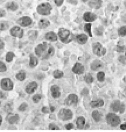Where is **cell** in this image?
I'll list each match as a JSON object with an SVG mask.
<instances>
[{
	"label": "cell",
	"mask_w": 126,
	"mask_h": 132,
	"mask_svg": "<svg viewBox=\"0 0 126 132\" xmlns=\"http://www.w3.org/2000/svg\"><path fill=\"white\" fill-rule=\"evenodd\" d=\"M19 120H20V118H19V115L15 114L13 115H12L11 117L9 118L8 122L10 125H13L17 124L19 122Z\"/></svg>",
	"instance_id": "29"
},
{
	"label": "cell",
	"mask_w": 126,
	"mask_h": 132,
	"mask_svg": "<svg viewBox=\"0 0 126 132\" xmlns=\"http://www.w3.org/2000/svg\"><path fill=\"white\" fill-rule=\"evenodd\" d=\"M55 5L58 7H60L64 3V0H53Z\"/></svg>",
	"instance_id": "42"
},
{
	"label": "cell",
	"mask_w": 126,
	"mask_h": 132,
	"mask_svg": "<svg viewBox=\"0 0 126 132\" xmlns=\"http://www.w3.org/2000/svg\"><path fill=\"white\" fill-rule=\"evenodd\" d=\"M57 35L60 41L64 44H70L73 40H74L75 35L71 31L67 28H59Z\"/></svg>",
	"instance_id": "2"
},
{
	"label": "cell",
	"mask_w": 126,
	"mask_h": 132,
	"mask_svg": "<svg viewBox=\"0 0 126 132\" xmlns=\"http://www.w3.org/2000/svg\"><path fill=\"white\" fill-rule=\"evenodd\" d=\"M3 118L1 115H0V127H1L2 123H3Z\"/></svg>",
	"instance_id": "52"
},
{
	"label": "cell",
	"mask_w": 126,
	"mask_h": 132,
	"mask_svg": "<svg viewBox=\"0 0 126 132\" xmlns=\"http://www.w3.org/2000/svg\"><path fill=\"white\" fill-rule=\"evenodd\" d=\"M75 124L78 129L82 130L84 129L86 126V119L83 116L78 117L76 119Z\"/></svg>",
	"instance_id": "22"
},
{
	"label": "cell",
	"mask_w": 126,
	"mask_h": 132,
	"mask_svg": "<svg viewBox=\"0 0 126 132\" xmlns=\"http://www.w3.org/2000/svg\"><path fill=\"white\" fill-rule=\"evenodd\" d=\"M124 55L125 58V59H126V51H125V52H124Z\"/></svg>",
	"instance_id": "54"
},
{
	"label": "cell",
	"mask_w": 126,
	"mask_h": 132,
	"mask_svg": "<svg viewBox=\"0 0 126 132\" xmlns=\"http://www.w3.org/2000/svg\"><path fill=\"white\" fill-rule=\"evenodd\" d=\"M89 67H90V69L93 71H99L100 69L103 68L104 64L101 60L96 59L92 62H91Z\"/></svg>",
	"instance_id": "16"
},
{
	"label": "cell",
	"mask_w": 126,
	"mask_h": 132,
	"mask_svg": "<svg viewBox=\"0 0 126 132\" xmlns=\"http://www.w3.org/2000/svg\"><path fill=\"white\" fill-rule=\"evenodd\" d=\"M39 87L38 83L35 81H32L29 82L25 86V91L27 94L31 95L35 93Z\"/></svg>",
	"instance_id": "12"
},
{
	"label": "cell",
	"mask_w": 126,
	"mask_h": 132,
	"mask_svg": "<svg viewBox=\"0 0 126 132\" xmlns=\"http://www.w3.org/2000/svg\"><path fill=\"white\" fill-rule=\"evenodd\" d=\"M104 28L102 26H99L96 27L94 29V34L97 36H102L103 35Z\"/></svg>",
	"instance_id": "34"
},
{
	"label": "cell",
	"mask_w": 126,
	"mask_h": 132,
	"mask_svg": "<svg viewBox=\"0 0 126 132\" xmlns=\"http://www.w3.org/2000/svg\"><path fill=\"white\" fill-rule=\"evenodd\" d=\"M118 60L119 61V62H120L121 63H122L123 64H125L126 63V59L125 58L124 55H120L118 56Z\"/></svg>",
	"instance_id": "43"
},
{
	"label": "cell",
	"mask_w": 126,
	"mask_h": 132,
	"mask_svg": "<svg viewBox=\"0 0 126 132\" xmlns=\"http://www.w3.org/2000/svg\"><path fill=\"white\" fill-rule=\"evenodd\" d=\"M92 52L94 55H97L98 57H102L106 54L107 49L101 43L96 42L92 44Z\"/></svg>",
	"instance_id": "6"
},
{
	"label": "cell",
	"mask_w": 126,
	"mask_h": 132,
	"mask_svg": "<svg viewBox=\"0 0 126 132\" xmlns=\"http://www.w3.org/2000/svg\"><path fill=\"white\" fill-rule=\"evenodd\" d=\"M85 67L81 62H75L72 68V71L77 75H81L85 72Z\"/></svg>",
	"instance_id": "15"
},
{
	"label": "cell",
	"mask_w": 126,
	"mask_h": 132,
	"mask_svg": "<svg viewBox=\"0 0 126 132\" xmlns=\"http://www.w3.org/2000/svg\"><path fill=\"white\" fill-rule=\"evenodd\" d=\"M80 1L82 2V3H86L88 1V0H80Z\"/></svg>",
	"instance_id": "53"
},
{
	"label": "cell",
	"mask_w": 126,
	"mask_h": 132,
	"mask_svg": "<svg viewBox=\"0 0 126 132\" xmlns=\"http://www.w3.org/2000/svg\"><path fill=\"white\" fill-rule=\"evenodd\" d=\"M97 78L99 82H103L106 79V75L103 71H99L97 75Z\"/></svg>",
	"instance_id": "35"
},
{
	"label": "cell",
	"mask_w": 126,
	"mask_h": 132,
	"mask_svg": "<svg viewBox=\"0 0 126 132\" xmlns=\"http://www.w3.org/2000/svg\"><path fill=\"white\" fill-rule=\"evenodd\" d=\"M84 79V81L88 84H91L94 82V77L92 76V75L90 73H88L85 75Z\"/></svg>",
	"instance_id": "33"
},
{
	"label": "cell",
	"mask_w": 126,
	"mask_h": 132,
	"mask_svg": "<svg viewBox=\"0 0 126 132\" xmlns=\"http://www.w3.org/2000/svg\"><path fill=\"white\" fill-rule=\"evenodd\" d=\"M126 51V47L125 45H117L116 47V51L118 53H123Z\"/></svg>",
	"instance_id": "39"
},
{
	"label": "cell",
	"mask_w": 126,
	"mask_h": 132,
	"mask_svg": "<svg viewBox=\"0 0 126 132\" xmlns=\"http://www.w3.org/2000/svg\"><path fill=\"white\" fill-rule=\"evenodd\" d=\"M53 6L50 3L45 2L39 4L36 7V11L39 15L47 16L51 14Z\"/></svg>",
	"instance_id": "3"
},
{
	"label": "cell",
	"mask_w": 126,
	"mask_h": 132,
	"mask_svg": "<svg viewBox=\"0 0 126 132\" xmlns=\"http://www.w3.org/2000/svg\"><path fill=\"white\" fill-rule=\"evenodd\" d=\"M89 105H90L92 108H99L104 105L105 102L103 99L98 98L96 100L92 101Z\"/></svg>",
	"instance_id": "23"
},
{
	"label": "cell",
	"mask_w": 126,
	"mask_h": 132,
	"mask_svg": "<svg viewBox=\"0 0 126 132\" xmlns=\"http://www.w3.org/2000/svg\"><path fill=\"white\" fill-rule=\"evenodd\" d=\"M84 30L85 32L89 37H93V33L92 31V23H86L84 26Z\"/></svg>",
	"instance_id": "28"
},
{
	"label": "cell",
	"mask_w": 126,
	"mask_h": 132,
	"mask_svg": "<svg viewBox=\"0 0 126 132\" xmlns=\"http://www.w3.org/2000/svg\"><path fill=\"white\" fill-rule=\"evenodd\" d=\"M51 24L50 20L46 18H42L39 20L38 27L40 29H46L49 27Z\"/></svg>",
	"instance_id": "24"
},
{
	"label": "cell",
	"mask_w": 126,
	"mask_h": 132,
	"mask_svg": "<svg viewBox=\"0 0 126 132\" xmlns=\"http://www.w3.org/2000/svg\"><path fill=\"white\" fill-rule=\"evenodd\" d=\"M57 117L60 120L63 122L68 121L72 119L74 117V113L70 109L61 108L57 113Z\"/></svg>",
	"instance_id": "5"
},
{
	"label": "cell",
	"mask_w": 126,
	"mask_h": 132,
	"mask_svg": "<svg viewBox=\"0 0 126 132\" xmlns=\"http://www.w3.org/2000/svg\"><path fill=\"white\" fill-rule=\"evenodd\" d=\"M117 35L119 37H124L126 36V25L120 26L117 29Z\"/></svg>",
	"instance_id": "32"
},
{
	"label": "cell",
	"mask_w": 126,
	"mask_h": 132,
	"mask_svg": "<svg viewBox=\"0 0 126 132\" xmlns=\"http://www.w3.org/2000/svg\"><path fill=\"white\" fill-rule=\"evenodd\" d=\"M89 39V36L86 33H81L75 36L74 40L79 45L86 44Z\"/></svg>",
	"instance_id": "14"
},
{
	"label": "cell",
	"mask_w": 126,
	"mask_h": 132,
	"mask_svg": "<svg viewBox=\"0 0 126 132\" xmlns=\"http://www.w3.org/2000/svg\"><path fill=\"white\" fill-rule=\"evenodd\" d=\"M10 33L12 37L18 38V39H21L24 37L25 31L24 29L22 27L16 25L10 28Z\"/></svg>",
	"instance_id": "8"
},
{
	"label": "cell",
	"mask_w": 126,
	"mask_h": 132,
	"mask_svg": "<svg viewBox=\"0 0 126 132\" xmlns=\"http://www.w3.org/2000/svg\"><path fill=\"white\" fill-rule=\"evenodd\" d=\"M15 77L17 80L19 81H24L26 78V74L25 70H21L18 72L15 75Z\"/></svg>",
	"instance_id": "27"
},
{
	"label": "cell",
	"mask_w": 126,
	"mask_h": 132,
	"mask_svg": "<svg viewBox=\"0 0 126 132\" xmlns=\"http://www.w3.org/2000/svg\"><path fill=\"white\" fill-rule=\"evenodd\" d=\"M0 87L5 92H10L14 88V83L10 77H4L0 81Z\"/></svg>",
	"instance_id": "7"
},
{
	"label": "cell",
	"mask_w": 126,
	"mask_h": 132,
	"mask_svg": "<svg viewBox=\"0 0 126 132\" xmlns=\"http://www.w3.org/2000/svg\"><path fill=\"white\" fill-rule=\"evenodd\" d=\"M121 19V21H122L123 23H126V13H124V14H123L122 15Z\"/></svg>",
	"instance_id": "48"
},
{
	"label": "cell",
	"mask_w": 126,
	"mask_h": 132,
	"mask_svg": "<svg viewBox=\"0 0 126 132\" xmlns=\"http://www.w3.org/2000/svg\"><path fill=\"white\" fill-rule=\"evenodd\" d=\"M64 73L63 71V70H61L60 69H55L53 72V76L54 79H60L62 78L64 76Z\"/></svg>",
	"instance_id": "30"
},
{
	"label": "cell",
	"mask_w": 126,
	"mask_h": 132,
	"mask_svg": "<svg viewBox=\"0 0 126 132\" xmlns=\"http://www.w3.org/2000/svg\"><path fill=\"white\" fill-rule=\"evenodd\" d=\"M110 107L114 112L120 113L121 114L124 112L125 111V105L120 100H114L111 103Z\"/></svg>",
	"instance_id": "9"
},
{
	"label": "cell",
	"mask_w": 126,
	"mask_h": 132,
	"mask_svg": "<svg viewBox=\"0 0 126 132\" xmlns=\"http://www.w3.org/2000/svg\"><path fill=\"white\" fill-rule=\"evenodd\" d=\"M65 127L66 130H72L74 128V124L71 123H69L65 125Z\"/></svg>",
	"instance_id": "44"
},
{
	"label": "cell",
	"mask_w": 126,
	"mask_h": 132,
	"mask_svg": "<svg viewBox=\"0 0 126 132\" xmlns=\"http://www.w3.org/2000/svg\"><path fill=\"white\" fill-rule=\"evenodd\" d=\"M92 117L94 121L96 123H98L101 121L103 115L101 112H100L98 110H94L92 112Z\"/></svg>",
	"instance_id": "25"
},
{
	"label": "cell",
	"mask_w": 126,
	"mask_h": 132,
	"mask_svg": "<svg viewBox=\"0 0 126 132\" xmlns=\"http://www.w3.org/2000/svg\"><path fill=\"white\" fill-rule=\"evenodd\" d=\"M35 54L41 60H47L54 56L55 48L50 43L43 42L36 45L34 49Z\"/></svg>",
	"instance_id": "1"
},
{
	"label": "cell",
	"mask_w": 126,
	"mask_h": 132,
	"mask_svg": "<svg viewBox=\"0 0 126 132\" xmlns=\"http://www.w3.org/2000/svg\"><path fill=\"white\" fill-rule=\"evenodd\" d=\"M0 104H1V102H0Z\"/></svg>",
	"instance_id": "55"
},
{
	"label": "cell",
	"mask_w": 126,
	"mask_h": 132,
	"mask_svg": "<svg viewBox=\"0 0 126 132\" xmlns=\"http://www.w3.org/2000/svg\"><path fill=\"white\" fill-rule=\"evenodd\" d=\"M88 5L91 9L98 10L103 5V0H88Z\"/></svg>",
	"instance_id": "17"
},
{
	"label": "cell",
	"mask_w": 126,
	"mask_h": 132,
	"mask_svg": "<svg viewBox=\"0 0 126 132\" xmlns=\"http://www.w3.org/2000/svg\"><path fill=\"white\" fill-rule=\"evenodd\" d=\"M6 70H7V67L5 62L0 61V73L5 72Z\"/></svg>",
	"instance_id": "40"
},
{
	"label": "cell",
	"mask_w": 126,
	"mask_h": 132,
	"mask_svg": "<svg viewBox=\"0 0 126 132\" xmlns=\"http://www.w3.org/2000/svg\"><path fill=\"white\" fill-rule=\"evenodd\" d=\"M6 15V12L5 10L3 8H0V18H3L5 17Z\"/></svg>",
	"instance_id": "46"
},
{
	"label": "cell",
	"mask_w": 126,
	"mask_h": 132,
	"mask_svg": "<svg viewBox=\"0 0 126 132\" xmlns=\"http://www.w3.org/2000/svg\"><path fill=\"white\" fill-rule=\"evenodd\" d=\"M120 128L121 130H126V123H123V124H120Z\"/></svg>",
	"instance_id": "47"
},
{
	"label": "cell",
	"mask_w": 126,
	"mask_h": 132,
	"mask_svg": "<svg viewBox=\"0 0 126 132\" xmlns=\"http://www.w3.org/2000/svg\"><path fill=\"white\" fill-rule=\"evenodd\" d=\"M39 63V59L36 55L32 54L29 55V66L31 68H35Z\"/></svg>",
	"instance_id": "21"
},
{
	"label": "cell",
	"mask_w": 126,
	"mask_h": 132,
	"mask_svg": "<svg viewBox=\"0 0 126 132\" xmlns=\"http://www.w3.org/2000/svg\"><path fill=\"white\" fill-rule=\"evenodd\" d=\"M4 46H5V44L3 40H0V50L3 49L4 48Z\"/></svg>",
	"instance_id": "49"
},
{
	"label": "cell",
	"mask_w": 126,
	"mask_h": 132,
	"mask_svg": "<svg viewBox=\"0 0 126 132\" xmlns=\"http://www.w3.org/2000/svg\"><path fill=\"white\" fill-rule=\"evenodd\" d=\"M45 38L47 42H55L58 40V35L54 31H49L45 35Z\"/></svg>",
	"instance_id": "19"
},
{
	"label": "cell",
	"mask_w": 126,
	"mask_h": 132,
	"mask_svg": "<svg viewBox=\"0 0 126 132\" xmlns=\"http://www.w3.org/2000/svg\"><path fill=\"white\" fill-rule=\"evenodd\" d=\"M65 104L67 106L76 105L79 102V97L74 93H71L68 95L65 99Z\"/></svg>",
	"instance_id": "11"
},
{
	"label": "cell",
	"mask_w": 126,
	"mask_h": 132,
	"mask_svg": "<svg viewBox=\"0 0 126 132\" xmlns=\"http://www.w3.org/2000/svg\"><path fill=\"white\" fill-rule=\"evenodd\" d=\"M106 121L110 126L116 127L121 124V119L115 112H109L106 116Z\"/></svg>",
	"instance_id": "4"
},
{
	"label": "cell",
	"mask_w": 126,
	"mask_h": 132,
	"mask_svg": "<svg viewBox=\"0 0 126 132\" xmlns=\"http://www.w3.org/2000/svg\"><path fill=\"white\" fill-rule=\"evenodd\" d=\"M42 98V95L40 94H35V95H33L32 98V101L33 103L35 104H39Z\"/></svg>",
	"instance_id": "37"
},
{
	"label": "cell",
	"mask_w": 126,
	"mask_h": 132,
	"mask_svg": "<svg viewBox=\"0 0 126 132\" xmlns=\"http://www.w3.org/2000/svg\"><path fill=\"white\" fill-rule=\"evenodd\" d=\"M10 28V24L7 21H2L0 22V31H5Z\"/></svg>",
	"instance_id": "36"
},
{
	"label": "cell",
	"mask_w": 126,
	"mask_h": 132,
	"mask_svg": "<svg viewBox=\"0 0 126 132\" xmlns=\"http://www.w3.org/2000/svg\"><path fill=\"white\" fill-rule=\"evenodd\" d=\"M28 107V104H27L26 102H24L20 105L18 106V110L19 111V112H25V111L26 110V109Z\"/></svg>",
	"instance_id": "38"
},
{
	"label": "cell",
	"mask_w": 126,
	"mask_h": 132,
	"mask_svg": "<svg viewBox=\"0 0 126 132\" xmlns=\"http://www.w3.org/2000/svg\"><path fill=\"white\" fill-rule=\"evenodd\" d=\"M16 56L15 53L12 51H8L6 53L5 55V61L6 62L10 63L13 60Z\"/></svg>",
	"instance_id": "31"
},
{
	"label": "cell",
	"mask_w": 126,
	"mask_h": 132,
	"mask_svg": "<svg viewBox=\"0 0 126 132\" xmlns=\"http://www.w3.org/2000/svg\"><path fill=\"white\" fill-rule=\"evenodd\" d=\"M50 112H54V111L56 110V108L54 106H51L50 107Z\"/></svg>",
	"instance_id": "51"
},
{
	"label": "cell",
	"mask_w": 126,
	"mask_h": 132,
	"mask_svg": "<svg viewBox=\"0 0 126 132\" xmlns=\"http://www.w3.org/2000/svg\"><path fill=\"white\" fill-rule=\"evenodd\" d=\"M5 97V94H4V93L3 92V91L0 90V99H3Z\"/></svg>",
	"instance_id": "50"
},
{
	"label": "cell",
	"mask_w": 126,
	"mask_h": 132,
	"mask_svg": "<svg viewBox=\"0 0 126 132\" xmlns=\"http://www.w3.org/2000/svg\"><path fill=\"white\" fill-rule=\"evenodd\" d=\"M39 36V32L36 30H31L27 32V37L31 41H35L37 39Z\"/></svg>",
	"instance_id": "26"
},
{
	"label": "cell",
	"mask_w": 126,
	"mask_h": 132,
	"mask_svg": "<svg viewBox=\"0 0 126 132\" xmlns=\"http://www.w3.org/2000/svg\"><path fill=\"white\" fill-rule=\"evenodd\" d=\"M50 92L54 99H58L61 95L60 87L57 85H53L50 87Z\"/></svg>",
	"instance_id": "18"
},
{
	"label": "cell",
	"mask_w": 126,
	"mask_h": 132,
	"mask_svg": "<svg viewBox=\"0 0 126 132\" xmlns=\"http://www.w3.org/2000/svg\"><path fill=\"white\" fill-rule=\"evenodd\" d=\"M82 19L86 23H92L98 19V16L91 11H86L84 13Z\"/></svg>",
	"instance_id": "13"
},
{
	"label": "cell",
	"mask_w": 126,
	"mask_h": 132,
	"mask_svg": "<svg viewBox=\"0 0 126 132\" xmlns=\"http://www.w3.org/2000/svg\"><path fill=\"white\" fill-rule=\"evenodd\" d=\"M49 129L50 130H60V128L58 125L53 123H51L49 125Z\"/></svg>",
	"instance_id": "41"
},
{
	"label": "cell",
	"mask_w": 126,
	"mask_h": 132,
	"mask_svg": "<svg viewBox=\"0 0 126 132\" xmlns=\"http://www.w3.org/2000/svg\"><path fill=\"white\" fill-rule=\"evenodd\" d=\"M42 112L44 113H49L50 112V108L48 107L47 106H43L42 108Z\"/></svg>",
	"instance_id": "45"
},
{
	"label": "cell",
	"mask_w": 126,
	"mask_h": 132,
	"mask_svg": "<svg viewBox=\"0 0 126 132\" xmlns=\"http://www.w3.org/2000/svg\"><path fill=\"white\" fill-rule=\"evenodd\" d=\"M6 10L11 12H15L19 10V5L15 1H10L6 3L5 5Z\"/></svg>",
	"instance_id": "20"
},
{
	"label": "cell",
	"mask_w": 126,
	"mask_h": 132,
	"mask_svg": "<svg viewBox=\"0 0 126 132\" xmlns=\"http://www.w3.org/2000/svg\"><path fill=\"white\" fill-rule=\"evenodd\" d=\"M17 24L22 28H27L31 26L33 23V19L29 16H23L19 17L16 21Z\"/></svg>",
	"instance_id": "10"
}]
</instances>
